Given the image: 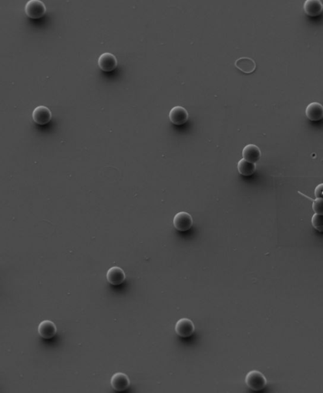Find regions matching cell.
I'll return each mask as SVG.
<instances>
[{
	"label": "cell",
	"mask_w": 323,
	"mask_h": 393,
	"mask_svg": "<svg viewBox=\"0 0 323 393\" xmlns=\"http://www.w3.org/2000/svg\"><path fill=\"white\" fill-rule=\"evenodd\" d=\"M245 382L248 387L255 392L263 390L267 384L265 376L258 371H252L248 372Z\"/></svg>",
	"instance_id": "6da1fadb"
},
{
	"label": "cell",
	"mask_w": 323,
	"mask_h": 393,
	"mask_svg": "<svg viewBox=\"0 0 323 393\" xmlns=\"http://www.w3.org/2000/svg\"><path fill=\"white\" fill-rule=\"evenodd\" d=\"M26 15L31 19H39L43 17L46 12L44 3L40 0H29L25 6Z\"/></svg>",
	"instance_id": "7a4b0ae2"
},
{
	"label": "cell",
	"mask_w": 323,
	"mask_h": 393,
	"mask_svg": "<svg viewBox=\"0 0 323 393\" xmlns=\"http://www.w3.org/2000/svg\"><path fill=\"white\" fill-rule=\"evenodd\" d=\"M173 224L177 230L185 232L192 228L194 220L190 213L181 211L174 216Z\"/></svg>",
	"instance_id": "3957f363"
},
{
	"label": "cell",
	"mask_w": 323,
	"mask_h": 393,
	"mask_svg": "<svg viewBox=\"0 0 323 393\" xmlns=\"http://www.w3.org/2000/svg\"><path fill=\"white\" fill-rule=\"evenodd\" d=\"M175 331L180 337L188 338L192 336L195 331L194 323L188 318L180 319L175 324Z\"/></svg>",
	"instance_id": "277c9868"
},
{
	"label": "cell",
	"mask_w": 323,
	"mask_h": 393,
	"mask_svg": "<svg viewBox=\"0 0 323 393\" xmlns=\"http://www.w3.org/2000/svg\"><path fill=\"white\" fill-rule=\"evenodd\" d=\"M112 388L117 392H123L130 386V380L127 374L122 372L114 373L110 380Z\"/></svg>",
	"instance_id": "5b68a950"
},
{
	"label": "cell",
	"mask_w": 323,
	"mask_h": 393,
	"mask_svg": "<svg viewBox=\"0 0 323 393\" xmlns=\"http://www.w3.org/2000/svg\"><path fill=\"white\" fill-rule=\"evenodd\" d=\"M98 65L104 72H110L116 68L118 61L116 56L112 53H105L99 56Z\"/></svg>",
	"instance_id": "8992f818"
},
{
	"label": "cell",
	"mask_w": 323,
	"mask_h": 393,
	"mask_svg": "<svg viewBox=\"0 0 323 393\" xmlns=\"http://www.w3.org/2000/svg\"><path fill=\"white\" fill-rule=\"evenodd\" d=\"M189 114L185 108L177 105L171 109L169 119L175 125H181L187 122Z\"/></svg>",
	"instance_id": "52a82bcc"
},
{
	"label": "cell",
	"mask_w": 323,
	"mask_h": 393,
	"mask_svg": "<svg viewBox=\"0 0 323 393\" xmlns=\"http://www.w3.org/2000/svg\"><path fill=\"white\" fill-rule=\"evenodd\" d=\"M52 114L51 111L44 105L36 107L32 112V119L37 124L44 125L51 120Z\"/></svg>",
	"instance_id": "ba28073f"
},
{
	"label": "cell",
	"mask_w": 323,
	"mask_h": 393,
	"mask_svg": "<svg viewBox=\"0 0 323 393\" xmlns=\"http://www.w3.org/2000/svg\"><path fill=\"white\" fill-rule=\"evenodd\" d=\"M38 332L41 337L45 340H50L55 337L57 332L55 324L49 320H44L39 325Z\"/></svg>",
	"instance_id": "9c48e42d"
},
{
	"label": "cell",
	"mask_w": 323,
	"mask_h": 393,
	"mask_svg": "<svg viewBox=\"0 0 323 393\" xmlns=\"http://www.w3.org/2000/svg\"><path fill=\"white\" fill-rule=\"evenodd\" d=\"M126 275L124 271L121 268L113 267L110 268L107 273V280L110 284L118 286L124 283Z\"/></svg>",
	"instance_id": "30bf717a"
},
{
	"label": "cell",
	"mask_w": 323,
	"mask_h": 393,
	"mask_svg": "<svg viewBox=\"0 0 323 393\" xmlns=\"http://www.w3.org/2000/svg\"><path fill=\"white\" fill-rule=\"evenodd\" d=\"M307 118L313 122H318L323 118V105L314 102L309 103L305 109Z\"/></svg>",
	"instance_id": "8fae6325"
},
{
	"label": "cell",
	"mask_w": 323,
	"mask_h": 393,
	"mask_svg": "<svg viewBox=\"0 0 323 393\" xmlns=\"http://www.w3.org/2000/svg\"><path fill=\"white\" fill-rule=\"evenodd\" d=\"M242 157L249 163L255 164L261 157V150L258 146L253 144H249L242 150Z\"/></svg>",
	"instance_id": "7c38bea8"
},
{
	"label": "cell",
	"mask_w": 323,
	"mask_h": 393,
	"mask_svg": "<svg viewBox=\"0 0 323 393\" xmlns=\"http://www.w3.org/2000/svg\"><path fill=\"white\" fill-rule=\"evenodd\" d=\"M305 14L310 17H317L323 12V4L320 0H306L303 5Z\"/></svg>",
	"instance_id": "4fadbf2b"
},
{
	"label": "cell",
	"mask_w": 323,
	"mask_h": 393,
	"mask_svg": "<svg viewBox=\"0 0 323 393\" xmlns=\"http://www.w3.org/2000/svg\"><path fill=\"white\" fill-rule=\"evenodd\" d=\"M235 65L239 70L245 73H253L257 68L255 62L249 57L238 58L235 62Z\"/></svg>",
	"instance_id": "5bb4252c"
},
{
	"label": "cell",
	"mask_w": 323,
	"mask_h": 393,
	"mask_svg": "<svg viewBox=\"0 0 323 393\" xmlns=\"http://www.w3.org/2000/svg\"><path fill=\"white\" fill-rule=\"evenodd\" d=\"M237 168L238 171L242 176H249L255 173L257 166L255 164L249 163L242 159L238 163Z\"/></svg>",
	"instance_id": "9a60e30c"
},
{
	"label": "cell",
	"mask_w": 323,
	"mask_h": 393,
	"mask_svg": "<svg viewBox=\"0 0 323 393\" xmlns=\"http://www.w3.org/2000/svg\"><path fill=\"white\" fill-rule=\"evenodd\" d=\"M312 225L318 232H323V215L314 214L312 217Z\"/></svg>",
	"instance_id": "2e32d148"
},
{
	"label": "cell",
	"mask_w": 323,
	"mask_h": 393,
	"mask_svg": "<svg viewBox=\"0 0 323 393\" xmlns=\"http://www.w3.org/2000/svg\"><path fill=\"white\" fill-rule=\"evenodd\" d=\"M313 209L317 214L323 215V200L317 199L313 200Z\"/></svg>",
	"instance_id": "e0dca14e"
},
{
	"label": "cell",
	"mask_w": 323,
	"mask_h": 393,
	"mask_svg": "<svg viewBox=\"0 0 323 393\" xmlns=\"http://www.w3.org/2000/svg\"><path fill=\"white\" fill-rule=\"evenodd\" d=\"M314 194H315L316 198L317 199L323 200V183L316 186L315 190H314Z\"/></svg>",
	"instance_id": "ac0fdd59"
}]
</instances>
